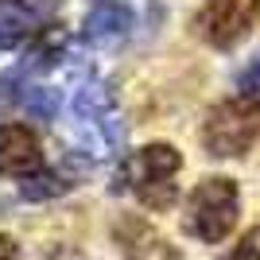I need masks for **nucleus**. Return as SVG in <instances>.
<instances>
[{"label": "nucleus", "mask_w": 260, "mask_h": 260, "mask_svg": "<svg viewBox=\"0 0 260 260\" xmlns=\"http://www.w3.org/2000/svg\"><path fill=\"white\" fill-rule=\"evenodd\" d=\"M58 89H47V86H31V89H20V105L31 113V117H43L51 120L58 113Z\"/></svg>", "instance_id": "11"}, {"label": "nucleus", "mask_w": 260, "mask_h": 260, "mask_svg": "<svg viewBox=\"0 0 260 260\" xmlns=\"http://www.w3.org/2000/svg\"><path fill=\"white\" fill-rule=\"evenodd\" d=\"M74 186V179L62 171H35L27 183L20 186V194L23 198H31V202H43V198H54V194H66Z\"/></svg>", "instance_id": "10"}, {"label": "nucleus", "mask_w": 260, "mask_h": 260, "mask_svg": "<svg viewBox=\"0 0 260 260\" xmlns=\"http://www.w3.org/2000/svg\"><path fill=\"white\" fill-rule=\"evenodd\" d=\"M66 54V35L58 31V27H51V31H43V39H35V47L27 54H23V62L16 66V74H39V70H47V66H54L58 58Z\"/></svg>", "instance_id": "9"}, {"label": "nucleus", "mask_w": 260, "mask_h": 260, "mask_svg": "<svg viewBox=\"0 0 260 260\" xmlns=\"http://www.w3.org/2000/svg\"><path fill=\"white\" fill-rule=\"evenodd\" d=\"M260 20V0H202L194 12V31L217 51L237 47Z\"/></svg>", "instance_id": "5"}, {"label": "nucleus", "mask_w": 260, "mask_h": 260, "mask_svg": "<svg viewBox=\"0 0 260 260\" xmlns=\"http://www.w3.org/2000/svg\"><path fill=\"white\" fill-rule=\"evenodd\" d=\"M229 260H260V233H249V237L233 249V256H229Z\"/></svg>", "instance_id": "14"}, {"label": "nucleus", "mask_w": 260, "mask_h": 260, "mask_svg": "<svg viewBox=\"0 0 260 260\" xmlns=\"http://www.w3.org/2000/svg\"><path fill=\"white\" fill-rule=\"evenodd\" d=\"M16 4V12H23V16H43V12L54 8V0H12Z\"/></svg>", "instance_id": "15"}, {"label": "nucleus", "mask_w": 260, "mask_h": 260, "mask_svg": "<svg viewBox=\"0 0 260 260\" xmlns=\"http://www.w3.org/2000/svg\"><path fill=\"white\" fill-rule=\"evenodd\" d=\"M260 140V98H229L206 113L202 144L214 159H237Z\"/></svg>", "instance_id": "3"}, {"label": "nucleus", "mask_w": 260, "mask_h": 260, "mask_svg": "<svg viewBox=\"0 0 260 260\" xmlns=\"http://www.w3.org/2000/svg\"><path fill=\"white\" fill-rule=\"evenodd\" d=\"M183 171V155L175 144H144L140 152L128 159V186L148 210H167L179 198L175 175Z\"/></svg>", "instance_id": "4"}, {"label": "nucleus", "mask_w": 260, "mask_h": 260, "mask_svg": "<svg viewBox=\"0 0 260 260\" xmlns=\"http://www.w3.org/2000/svg\"><path fill=\"white\" fill-rule=\"evenodd\" d=\"M70 120H74V140H78V155L86 163L98 159H113L120 152L124 140V124H120L113 89L101 82H86L70 101Z\"/></svg>", "instance_id": "1"}, {"label": "nucleus", "mask_w": 260, "mask_h": 260, "mask_svg": "<svg viewBox=\"0 0 260 260\" xmlns=\"http://www.w3.org/2000/svg\"><path fill=\"white\" fill-rule=\"evenodd\" d=\"M27 39V16L23 12H0V51H12Z\"/></svg>", "instance_id": "12"}, {"label": "nucleus", "mask_w": 260, "mask_h": 260, "mask_svg": "<svg viewBox=\"0 0 260 260\" xmlns=\"http://www.w3.org/2000/svg\"><path fill=\"white\" fill-rule=\"evenodd\" d=\"M241 214V190L233 179L225 175H210L190 190L183 206V233L186 237H198L206 245H217V241L229 237V229L237 225Z\"/></svg>", "instance_id": "2"}, {"label": "nucleus", "mask_w": 260, "mask_h": 260, "mask_svg": "<svg viewBox=\"0 0 260 260\" xmlns=\"http://www.w3.org/2000/svg\"><path fill=\"white\" fill-rule=\"evenodd\" d=\"M0 260H16V241L0 233Z\"/></svg>", "instance_id": "16"}, {"label": "nucleus", "mask_w": 260, "mask_h": 260, "mask_svg": "<svg viewBox=\"0 0 260 260\" xmlns=\"http://www.w3.org/2000/svg\"><path fill=\"white\" fill-rule=\"evenodd\" d=\"M43 167V144L27 124H0V175L31 179Z\"/></svg>", "instance_id": "6"}, {"label": "nucleus", "mask_w": 260, "mask_h": 260, "mask_svg": "<svg viewBox=\"0 0 260 260\" xmlns=\"http://www.w3.org/2000/svg\"><path fill=\"white\" fill-rule=\"evenodd\" d=\"M237 98H260V58H252L237 74Z\"/></svg>", "instance_id": "13"}, {"label": "nucleus", "mask_w": 260, "mask_h": 260, "mask_svg": "<svg viewBox=\"0 0 260 260\" xmlns=\"http://www.w3.org/2000/svg\"><path fill=\"white\" fill-rule=\"evenodd\" d=\"M132 23H136V16H132L128 4H120V0H101V4H93V12L86 16V39L98 47H113L120 43L124 35L132 31Z\"/></svg>", "instance_id": "8"}, {"label": "nucleus", "mask_w": 260, "mask_h": 260, "mask_svg": "<svg viewBox=\"0 0 260 260\" xmlns=\"http://www.w3.org/2000/svg\"><path fill=\"white\" fill-rule=\"evenodd\" d=\"M113 237H117L124 260H183L175 252V245H167L144 217H132V214L120 217L117 229H113Z\"/></svg>", "instance_id": "7"}]
</instances>
